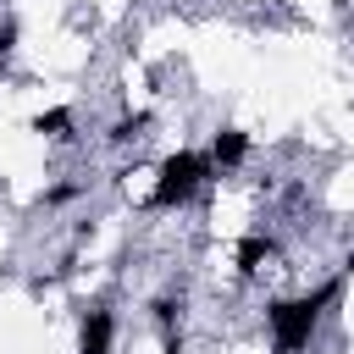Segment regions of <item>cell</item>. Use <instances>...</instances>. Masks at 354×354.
<instances>
[{"instance_id":"cell-1","label":"cell","mask_w":354,"mask_h":354,"mask_svg":"<svg viewBox=\"0 0 354 354\" xmlns=\"http://www.w3.org/2000/svg\"><path fill=\"white\" fill-rule=\"evenodd\" d=\"M111 337H116L111 310H88V315H83V337H77V348H83V354H111Z\"/></svg>"}]
</instances>
